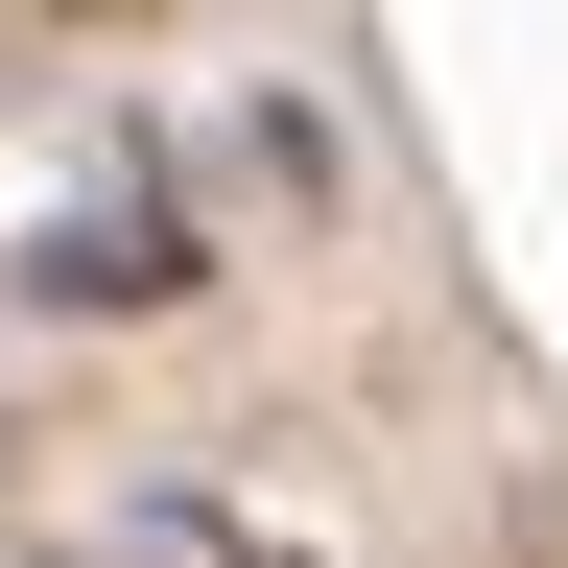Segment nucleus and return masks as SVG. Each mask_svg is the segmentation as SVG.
I'll return each instance as SVG.
<instances>
[{
	"label": "nucleus",
	"mask_w": 568,
	"mask_h": 568,
	"mask_svg": "<svg viewBox=\"0 0 568 568\" xmlns=\"http://www.w3.org/2000/svg\"><path fill=\"white\" fill-rule=\"evenodd\" d=\"M71 568H308L284 521H237V497H142V521H95Z\"/></svg>",
	"instance_id": "obj_1"
}]
</instances>
